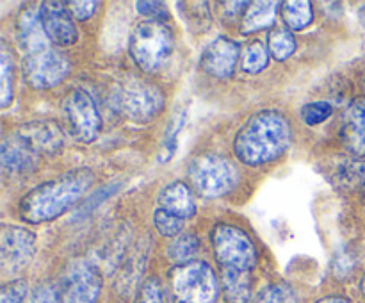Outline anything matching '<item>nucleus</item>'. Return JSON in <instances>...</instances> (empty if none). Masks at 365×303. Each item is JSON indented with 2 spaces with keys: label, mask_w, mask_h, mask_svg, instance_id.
<instances>
[{
  "label": "nucleus",
  "mask_w": 365,
  "mask_h": 303,
  "mask_svg": "<svg viewBox=\"0 0 365 303\" xmlns=\"http://www.w3.org/2000/svg\"><path fill=\"white\" fill-rule=\"evenodd\" d=\"M292 141L289 118L277 109H264L246 120L234 139V153L246 166H262L280 159Z\"/></svg>",
  "instance_id": "1"
},
{
  "label": "nucleus",
  "mask_w": 365,
  "mask_h": 303,
  "mask_svg": "<svg viewBox=\"0 0 365 303\" xmlns=\"http://www.w3.org/2000/svg\"><path fill=\"white\" fill-rule=\"evenodd\" d=\"M89 168H75L57 178L31 189L18 203V214L25 223L39 225L57 220L71 209L95 182Z\"/></svg>",
  "instance_id": "2"
},
{
  "label": "nucleus",
  "mask_w": 365,
  "mask_h": 303,
  "mask_svg": "<svg viewBox=\"0 0 365 303\" xmlns=\"http://www.w3.org/2000/svg\"><path fill=\"white\" fill-rule=\"evenodd\" d=\"M109 106L123 120L132 123H148L166 107V96L157 84L128 77L118 82L109 93Z\"/></svg>",
  "instance_id": "3"
},
{
  "label": "nucleus",
  "mask_w": 365,
  "mask_h": 303,
  "mask_svg": "<svg viewBox=\"0 0 365 303\" xmlns=\"http://www.w3.org/2000/svg\"><path fill=\"white\" fill-rule=\"evenodd\" d=\"M128 52L139 70L159 73L171 61L175 52L173 31L160 20L139 21L128 38Z\"/></svg>",
  "instance_id": "4"
},
{
  "label": "nucleus",
  "mask_w": 365,
  "mask_h": 303,
  "mask_svg": "<svg viewBox=\"0 0 365 303\" xmlns=\"http://www.w3.org/2000/svg\"><path fill=\"white\" fill-rule=\"evenodd\" d=\"M191 188L203 198H221L239 182V170L232 160L220 153H198L187 168Z\"/></svg>",
  "instance_id": "5"
},
{
  "label": "nucleus",
  "mask_w": 365,
  "mask_h": 303,
  "mask_svg": "<svg viewBox=\"0 0 365 303\" xmlns=\"http://www.w3.org/2000/svg\"><path fill=\"white\" fill-rule=\"evenodd\" d=\"M170 287L177 303H216L221 289L214 269L203 260L171 267Z\"/></svg>",
  "instance_id": "6"
},
{
  "label": "nucleus",
  "mask_w": 365,
  "mask_h": 303,
  "mask_svg": "<svg viewBox=\"0 0 365 303\" xmlns=\"http://www.w3.org/2000/svg\"><path fill=\"white\" fill-rule=\"evenodd\" d=\"M212 246L221 267L252 271L259 262V253L252 237L235 225H216L212 230Z\"/></svg>",
  "instance_id": "7"
},
{
  "label": "nucleus",
  "mask_w": 365,
  "mask_h": 303,
  "mask_svg": "<svg viewBox=\"0 0 365 303\" xmlns=\"http://www.w3.org/2000/svg\"><path fill=\"white\" fill-rule=\"evenodd\" d=\"M64 121L78 143H93L102 130V116L95 98L86 89L75 88L63 100Z\"/></svg>",
  "instance_id": "8"
},
{
  "label": "nucleus",
  "mask_w": 365,
  "mask_h": 303,
  "mask_svg": "<svg viewBox=\"0 0 365 303\" xmlns=\"http://www.w3.org/2000/svg\"><path fill=\"white\" fill-rule=\"evenodd\" d=\"M102 291V273L88 259L68 264L59 287L61 303H95Z\"/></svg>",
  "instance_id": "9"
},
{
  "label": "nucleus",
  "mask_w": 365,
  "mask_h": 303,
  "mask_svg": "<svg viewBox=\"0 0 365 303\" xmlns=\"http://www.w3.org/2000/svg\"><path fill=\"white\" fill-rule=\"evenodd\" d=\"M24 78L31 88L50 89L61 84L71 71V63L63 52L53 48L27 53L24 59Z\"/></svg>",
  "instance_id": "10"
},
{
  "label": "nucleus",
  "mask_w": 365,
  "mask_h": 303,
  "mask_svg": "<svg viewBox=\"0 0 365 303\" xmlns=\"http://www.w3.org/2000/svg\"><path fill=\"white\" fill-rule=\"evenodd\" d=\"M36 255V234L24 227L4 223L0 227V260L4 269L16 273L27 267Z\"/></svg>",
  "instance_id": "11"
},
{
  "label": "nucleus",
  "mask_w": 365,
  "mask_h": 303,
  "mask_svg": "<svg viewBox=\"0 0 365 303\" xmlns=\"http://www.w3.org/2000/svg\"><path fill=\"white\" fill-rule=\"evenodd\" d=\"M239 56H241V48L237 43L227 36H220L203 48L200 68L217 81H228L234 77Z\"/></svg>",
  "instance_id": "12"
},
{
  "label": "nucleus",
  "mask_w": 365,
  "mask_h": 303,
  "mask_svg": "<svg viewBox=\"0 0 365 303\" xmlns=\"http://www.w3.org/2000/svg\"><path fill=\"white\" fill-rule=\"evenodd\" d=\"M39 16L50 43L57 46H71L77 43L78 31L71 20V13L64 2H41Z\"/></svg>",
  "instance_id": "13"
},
{
  "label": "nucleus",
  "mask_w": 365,
  "mask_h": 303,
  "mask_svg": "<svg viewBox=\"0 0 365 303\" xmlns=\"http://www.w3.org/2000/svg\"><path fill=\"white\" fill-rule=\"evenodd\" d=\"M16 134L21 135L41 155H56L64 145L63 130L52 120L27 121L18 128Z\"/></svg>",
  "instance_id": "14"
},
{
  "label": "nucleus",
  "mask_w": 365,
  "mask_h": 303,
  "mask_svg": "<svg viewBox=\"0 0 365 303\" xmlns=\"http://www.w3.org/2000/svg\"><path fill=\"white\" fill-rule=\"evenodd\" d=\"M41 153L32 148L21 135L13 134L6 138L0 148V159H2L4 170L9 173H31L41 163Z\"/></svg>",
  "instance_id": "15"
},
{
  "label": "nucleus",
  "mask_w": 365,
  "mask_h": 303,
  "mask_svg": "<svg viewBox=\"0 0 365 303\" xmlns=\"http://www.w3.org/2000/svg\"><path fill=\"white\" fill-rule=\"evenodd\" d=\"M157 207L180 220H191L196 214V200L191 185L182 180H175L164 185L157 196Z\"/></svg>",
  "instance_id": "16"
},
{
  "label": "nucleus",
  "mask_w": 365,
  "mask_h": 303,
  "mask_svg": "<svg viewBox=\"0 0 365 303\" xmlns=\"http://www.w3.org/2000/svg\"><path fill=\"white\" fill-rule=\"evenodd\" d=\"M341 139L348 152L362 159L365 157V98L355 100L342 118Z\"/></svg>",
  "instance_id": "17"
},
{
  "label": "nucleus",
  "mask_w": 365,
  "mask_h": 303,
  "mask_svg": "<svg viewBox=\"0 0 365 303\" xmlns=\"http://www.w3.org/2000/svg\"><path fill=\"white\" fill-rule=\"evenodd\" d=\"M16 32L18 41H20L21 48L27 53L41 52V50L50 48V39L46 38V32L43 29L39 7L36 9L34 6H29L21 11L16 24Z\"/></svg>",
  "instance_id": "18"
},
{
  "label": "nucleus",
  "mask_w": 365,
  "mask_h": 303,
  "mask_svg": "<svg viewBox=\"0 0 365 303\" xmlns=\"http://www.w3.org/2000/svg\"><path fill=\"white\" fill-rule=\"evenodd\" d=\"M221 285L228 303H252V271L221 267Z\"/></svg>",
  "instance_id": "19"
},
{
  "label": "nucleus",
  "mask_w": 365,
  "mask_h": 303,
  "mask_svg": "<svg viewBox=\"0 0 365 303\" xmlns=\"http://www.w3.org/2000/svg\"><path fill=\"white\" fill-rule=\"evenodd\" d=\"M278 7H282L280 2H269V0H266V2L259 0V2L250 4L241 21L242 34H255V32L271 27L277 20Z\"/></svg>",
  "instance_id": "20"
},
{
  "label": "nucleus",
  "mask_w": 365,
  "mask_h": 303,
  "mask_svg": "<svg viewBox=\"0 0 365 303\" xmlns=\"http://www.w3.org/2000/svg\"><path fill=\"white\" fill-rule=\"evenodd\" d=\"M282 16L289 31H305L314 21L312 4L307 0L282 2Z\"/></svg>",
  "instance_id": "21"
},
{
  "label": "nucleus",
  "mask_w": 365,
  "mask_h": 303,
  "mask_svg": "<svg viewBox=\"0 0 365 303\" xmlns=\"http://www.w3.org/2000/svg\"><path fill=\"white\" fill-rule=\"evenodd\" d=\"M200 239L196 237V234L192 232H182L180 235L171 241V245L168 246V259L173 260L175 264H185L195 260L196 253L200 252Z\"/></svg>",
  "instance_id": "22"
},
{
  "label": "nucleus",
  "mask_w": 365,
  "mask_h": 303,
  "mask_svg": "<svg viewBox=\"0 0 365 303\" xmlns=\"http://www.w3.org/2000/svg\"><path fill=\"white\" fill-rule=\"evenodd\" d=\"M335 182L339 188L346 189V191H355V189L365 188V160L359 159H349L341 164L335 175Z\"/></svg>",
  "instance_id": "23"
},
{
  "label": "nucleus",
  "mask_w": 365,
  "mask_h": 303,
  "mask_svg": "<svg viewBox=\"0 0 365 303\" xmlns=\"http://www.w3.org/2000/svg\"><path fill=\"white\" fill-rule=\"evenodd\" d=\"M14 98V57L9 48L2 46L0 56V107L7 109Z\"/></svg>",
  "instance_id": "24"
},
{
  "label": "nucleus",
  "mask_w": 365,
  "mask_h": 303,
  "mask_svg": "<svg viewBox=\"0 0 365 303\" xmlns=\"http://www.w3.org/2000/svg\"><path fill=\"white\" fill-rule=\"evenodd\" d=\"M267 50L274 61H287L296 52V38L289 29H273L267 36Z\"/></svg>",
  "instance_id": "25"
},
{
  "label": "nucleus",
  "mask_w": 365,
  "mask_h": 303,
  "mask_svg": "<svg viewBox=\"0 0 365 303\" xmlns=\"http://www.w3.org/2000/svg\"><path fill=\"white\" fill-rule=\"evenodd\" d=\"M185 121H187V113L184 109L177 111L173 114V118L170 120V125H168L166 132H164V143L160 152L157 153V163L159 164H166L168 160L173 159L175 152H177V135L178 132L184 128Z\"/></svg>",
  "instance_id": "26"
},
{
  "label": "nucleus",
  "mask_w": 365,
  "mask_h": 303,
  "mask_svg": "<svg viewBox=\"0 0 365 303\" xmlns=\"http://www.w3.org/2000/svg\"><path fill=\"white\" fill-rule=\"evenodd\" d=\"M269 63V50L260 41H252L245 48L241 57V68L250 75H257L264 71Z\"/></svg>",
  "instance_id": "27"
},
{
  "label": "nucleus",
  "mask_w": 365,
  "mask_h": 303,
  "mask_svg": "<svg viewBox=\"0 0 365 303\" xmlns=\"http://www.w3.org/2000/svg\"><path fill=\"white\" fill-rule=\"evenodd\" d=\"M252 303H299V298L291 285L278 282L264 287Z\"/></svg>",
  "instance_id": "28"
},
{
  "label": "nucleus",
  "mask_w": 365,
  "mask_h": 303,
  "mask_svg": "<svg viewBox=\"0 0 365 303\" xmlns=\"http://www.w3.org/2000/svg\"><path fill=\"white\" fill-rule=\"evenodd\" d=\"M184 223V220L171 216V214L159 209V207L153 210V227H155V230L159 232L160 235H164V237H177V235H180Z\"/></svg>",
  "instance_id": "29"
},
{
  "label": "nucleus",
  "mask_w": 365,
  "mask_h": 303,
  "mask_svg": "<svg viewBox=\"0 0 365 303\" xmlns=\"http://www.w3.org/2000/svg\"><path fill=\"white\" fill-rule=\"evenodd\" d=\"M331 114H334L331 103L319 100V102H310L303 106L302 120L303 123H307L309 127H316V125L324 123L328 118H331Z\"/></svg>",
  "instance_id": "30"
},
{
  "label": "nucleus",
  "mask_w": 365,
  "mask_h": 303,
  "mask_svg": "<svg viewBox=\"0 0 365 303\" xmlns=\"http://www.w3.org/2000/svg\"><path fill=\"white\" fill-rule=\"evenodd\" d=\"M180 6L185 7V9H180V13L189 27H192V25H196V27L205 25V29L209 27L210 14L209 9H207V7H209L207 2H180Z\"/></svg>",
  "instance_id": "31"
},
{
  "label": "nucleus",
  "mask_w": 365,
  "mask_h": 303,
  "mask_svg": "<svg viewBox=\"0 0 365 303\" xmlns=\"http://www.w3.org/2000/svg\"><path fill=\"white\" fill-rule=\"evenodd\" d=\"M135 303H168L164 287L159 278L150 277L143 282L138 296H135Z\"/></svg>",
  "instance_id": "32"
},
{
  "label": "nucleus",
  "mask_w": 365,
  "mask_h": 303,
  "mask_svg": "<svg viewBox=\"0 0 365 303\" xmlns=\"http://www.w3.org/2000/svg\"><path fill=\"white\" fill-rule=\"evenodd\" d=\"M24 303H61L59 289L53 287L52 284H41L32 289Z\"/></svg>",
  "instance_id": "33"
},
{
  "label": "nucleus",
  "mask_w": 365,
  "mask_h": 303,
  "mask_svg": "<svg viewBox=\"0 0 365 303\" xmlns=\"http://www.w3.org/2000/svg\"><path fill=\"white\" fill-rule=\"evenodd\" d=\"M27 296V284L24 280H13L0 291V303H24Z\"/></svg>",
  "instance_id": "34"
},
{
  "label": "nucleus",
  "mask_w": 365,
  "mask_h": 303,
  "mask_svg": "<svg viewBox=\"0 0 365 303\" xmlns=\"http://www.w3.org/2000/svg\"><path fill=\"white\" fill-rule=\"evenodd\" d=\"M135 7L141 14L148 16L150 20H160L168 18V9L164 2H135Z\"/></svg>",
  "instance_id": "35"
},
{
  "label": "nucleus",
  "mask_w": 365,
  "mask_h": 303,
  "mask_svg": "<svg viewBox=\"0 0 365 303\" xmlns=\"http://www.w3.org/2000/svg\"><path fill=\"white\" fill-rule=\"evenodd\" d=\"M66 6L68 9H70V13L73 14L78 21H84L96 13V7H98L100 4L89 2V0H86V2H77V0H73V2H66Z\"/></svg>",
  "instance_id": "36"
},
{
  "label": "nucleus",
  "mask_w": 365,
  "mask_h": 303,
  "mask_svg": "<svg viewBox=\"0 0 365 303\" xmlns=\"http://www.w3.org/2000/svg\"><path fill=\"white\" fill-rule=\"evenodd\" d=\"M355 259L349 255V252H341L334 260V273L337 278H346L353 271Z\"/></svg>",
  "instance_id": "37"
},
{
  "label": "nucleus",
  "mask_w": 365,
  "mask_h": 303,
  "mask_svg": "<svg viewBox=\"0 0 365 303\" xmlns=\"http://www.w3.org/2000/svg\"><path fill=\"white\" fill-rule=\"evenodd\" d=\"M317 303H349V302L346 298H342V296H327V298L319 299Z\"/></svg>",
  "instance_id": "38"
},
{
  "label": "nucleus",
  "mask_w": 365,
  "mask_h": 303,
  "mask_svg": "<svg viewBox=\"0 0 365 303\" xmlns=\"http://www.w3.org/2000/svg\"><path fill=\"white\" fill-rule=\"evenodd\" d=\"M360 18H362V24L365 25V6L360 9Z\"/></svg>",
  "instance_id": "39"
},
{
  "label": "nucleus",
  "mask_w": 365,
  "mask_h": 303,
  "mask_svg": "<svg viewBox=\"0 0 365 303\" xmlns=\"http://www.w3.org/2000/svg\"><path fill=\"white\" fill-rule=\"evenodd\" d=\"M360 289H362V294H364V298H365V274H364V278H362V284H360Z\"/></svg>",
  "instance_id": "40"
},
{
  "label": "nucleus",
  "mask_w": 365,
  "mask_h": 303,
  "mask_svg": "<svg viewBox=\"0 0 365 303\" xmlns=\"http://www.w3.org/2000/svg\"><path fill=\"white\" fill-rule=\"evenodd\" d=\"M364 202H365V188H364Z\"/></svg>",
  "instance_id": "41"
}]
</instances>
